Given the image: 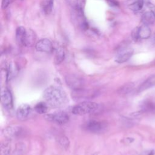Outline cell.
I'll use <instances>...</instances> for the list:
<instances>
[{
    "mask_svg": "<svg viewBox=\"0 0 155 155\" xmlns=\"http://www.w3.org/2000/svg\"><path fill=\"white\" fill-rule=\"evenodd\" d=\"M153 44L155 45V33H154V37L153 39Z\"/></svg>",
    "mask_w": 155,
    "mask_h": 155,
    "instance_id": "cell-27",
    "label": "cell"
},
{
    "mask_svg": "<svg viewBox=\"0 0 155 155\" xmlns=\"http://www.w3.org/2000/svg\"><path fill=\"white\" fill-rule=\"evenodd\" d=\"M1 155H9L10 153V147L9 144L7 142L2 143L1 145Z\"/></svg>",
    "mask_w": 155,
    "mask_h": 155,
    "instance_id": "cell-24",
    "label": "cell"
},
{
    "mask_svg": "<svg viewBox=\"0 0 155 155\" xmlns=\"http://www.w3.org/2000/svg\"><path fill=\"white\" fill-rule=\"evenodd\" d=\"M7 69V74H8V80H10L13 78L19 71L18 66L14 62H11L8 65Z\"/></svg>",
    "mask_w": 155,
    "mask_h": 155,
    "instance_id": "cell-19",
    "label": "cell"
},
{
    "mask_svg": "<svg viewBox=\"0 0 155 155\" xmlns=\"http://www.w3.org/2000/svg\"><path fill=\"white\" fill-rule=\"evenodd\" d=\"M26 31L27 29H25L22 26L18 27L16 30V40L17 42L21 45L24 46Z\"/></svg>",
    "mask_w": 155,
    "mask_h": 155,
    "instance_id": "cell-16",
    "label": "cell"
},
{
    "mask_svg": "<svg viewBox=\"0 0 155 155\" xmlns=\"http://www.w3.org/2000/svg\"><path fill=\"white\" fill-rule=\"evenodd\" d=\"M142 111H155V103L152 101H146L142 104Z\"/></svg>",
    "mask_w": 155,
    "mask_h": 155,
    "instance_id": "cell-22",
    "label": "cell"
},
{
    "mask_svg": "<svg viewBox=\"0 0 155 155\" xmlns=\"http://www.w3.org/2000/svg\"><path fill=\"white\" fill-rule=\"evenodd\" d=\"M133 50L130 48L122 49L117 54L115 61L119 64H122L127 62L132 56Z\"/></svg>",
    "mask_w": 155,
    "mask_h": 155,
    "instance_id": "cell-11",
    "label": "cell"
},
{
    "mask_svg": "<svg viewBox=\"0 0 155 155\" xmlns=\"http://www.w3.org/2000/svg\"><path fill=\"white\" fill-rule=\"evenodd\" d=\"M54 0H45L42 4V8L45 15H49L53 9Z\"/></svg>",
    "mask_w": 155,
    "mask_h": 155,
    "instance_id": "cell-20",
    "label": "cell"
},
{
    "mask_svg": "<svg viewBox=\"0 0 155 155\" xmlns=\"http://www.w3.org/2000/svg\"><path fill=\"white\" fill-rule=\"evenodd\" d=\"M44 118L49 122L58 125L65 124L69 120V116L67 113L62 111L46 114L44 115Z\"/></svg>",
    "mask_w": 155,
    "mask_h": 155,
    "instance_id": "cell-3",
    "label": "cell"
},
{
    "mask_svg": "<svg viewBox=\"0 0 155 155\" xmlns=\"http://www.w3.org/2000/svg\"><path fill=\"white\" fill-rule=\"evenodd\" d=\"M31 107L28 104H21L18 107L16 110V117L18 119L21 121H24L27 120L31 113Z\"/></svg>",
    "mask_w": 155,
    "mask_h": 155,
    "instance_id": "cell-10",
    "label": "cell"
},
{
    "mask_svg": "<svg viewBox=\"0 0 155 155\" xmlns=\"http://www.w3.org/2000/svg\"><path fill=\"white\" fill-rule=\"evenodd\" d=\"M154 86H155V74L151 75L140 85L137 88V92L140 93L145 91Z\"/></svg>",
    "mask_w": 155,
    "mask_h": 155,
    "instance_id": "cell-12",
    "label": "cell"
},
{
    "mask_svg": "<svg viewBox=\"0 0 155 155\" xmlns=\"http://www.w3.org/2000/svg\"><path fill=\"white\" fill-rule=\"evenodd\" d=\"M151 30L148 25L143 24L140 27H137L133 29L131 33V37L134 41L140 39H146L150 37Z\"/></svg>",
    "mask_w": 155,
    "mask_h": 155,
    "instance_id": "cell-4",
    "label": "cell"
},
{
    "mask_svg": "<svg viewBox=\"0 0 155 155\" xmlns=\"http://www.w3.org/2000/svg\"><path fill=\"white\" fill-rule=\"evenodd\" d=\"M98 107L99 104L94 102L85 101L74 106L71 112L75 115H84L95 111Z\"/></svg>",
    "mask_w": 155,
    "mask_h": 155,
    "instance_id": "cell-2",
    "label": "cell"
},
{
    "mask_svg": "<svg viewBox=\"0 0 155 155\" xmlns=\"http://www.w3.org/2000/svg\"><path fill=\"white\" fill-rule=\"evenodd\" d=\"M58 143L64 148H67L70 145V141L65 136H61L58 139Z\"/></svg>",
    "mask_w": 155,
    "mask_h": 155,
    "instance_id": "cell-23",
    "label": "cell"
},
{
    "mask_svg": "<svg viewBox=\"0 0 155 155\" xmlns=\"http://www.w3.org/2000/svg\"><path fill=\"white\" fill-rule=\"evenodd\" d=\"M142 22L145 25H150L155 21V11L150 10L144 12L141 18Z\"/></svg>",
    "mask_w": 155,
    "mask_h": 155,
    "instance_id": "cell-13",
    "label": "cell"
},
{
    "mask_svg": "<svg viewBox=\"0 0 155 155\" xmlns=\"http://www.w3.org/2000/svg\"><path fill=\"white\" fill-rule=\"evenodd\" d=\"M134 88V84L133 82H128L117 89V93L120 95H125L131 92Z\"/></svg>",
    "mask_w": 155,
    "mask_h": 155,
    "instance_id": "cell-18",
    "label": "cell"
},
{
    "mask_svg": "<svg viewBox=\"0 0 155 155\" xmlns=\"http://www.w3.org/2000/svg\"><path fill=\"white\" fill-rule=\"evenodd\" d=\"M14 0H2L1 7L2 9L6 8Z\"/></svg>",
    "mask_w": 155,
    "mask_h": 155,
    "instance_id": "cell-25",
    "label": "cell"
},
{
    "mask_svg": "<svg viewBox=\"0 0 155 155\" xmlns=\"http://www.w3.org/2000/svg\"><path fill=\"white\" fill-rule=\"evenodd\" d=\"M128 8L133 12L140 10L143 5V0H127L126 2Z\"/></svg>",
    "mask_w": 155,
    "mask_h": 155,
    "instance_id": "cell-15",
    "label": "cell"
},
{
    "mask_svg": "<svg viewBox=\"0 0 155 155\" xmlns=\"http://www.w3.org/2000/svg\"><path fill=\"white\" fill-rule=\"evenodd\" d=\"M35 48L38 51L51 53L53 50L52 42L48 39H41L35 44Z\"/></svg>",
    "mask_w": 155,
    "mask_h": 155,
    "instance_id": "cell-9",
    "label": "cell"
},
{
    "mask_svg": "<svg viewBox=\"0 0 155 155\" xmlns=\"http://www.w3.org/2000/svg\"><path fill=\"white\" fill-rule=\"evenodd\" d=\"M35 110L39 114H45L46 112L47 111L48 107L47 104L46 102H41L35 106Z\"/></svg>",
    "mask_w": 155,
    "mask_h": 155,
    "instance_id": "cell-21",
    "label": "cell"
},
{
    "mask_svg": "<svg viewBox=\"0 0 155 155\" xmlns=\"http://www.w3.org/2000/svg\"><path fill=\"white\" fill-rule=\"evenodd\" d=\"M36 40V33L31 29H27L24 46H25L27 47H32L35 44Z\"/></svg>",
    "mask_w": 155,
    "mask_h": 155,
    "instance_id": "cell-14",
    "label": "cell"
},
{
    "mask_svg": "<svg viewBox=\"0 0 155 155\" xmlns=\"http://www.w3.org/2000/svg\"><path fill=\"white\" fill-rule=\"evenodd\" d=\"M1 104L4 108L10 110L13 107V97L10 91L7 87H2L1 91Z\"/></svg>",
    "mask_w": 155,
    "mask_h": 155,
    "instance_id": "cell-7",
    "label": "cell"
},
{
    "mask_svg": "<svg viewBox=\"0 0 155 155\" xmlns=\"http://www.w3.org/2000/svg\"><path fill=\"white\" fill-rule=\"evenodd\" d=\"M65 82L71 89L74 91L81 90L84 84L82 79L75 75L67 76L65 78Z\"/></svg>",
    "mask_w": 155,
    "mask_h": 155,
    "instance_id": "cell-6",
    "label": "cell"
},
{
    "mask_svg": "<svg viewBox=\"0 0 155 155\" xmlns=\"http://www.w3.org/2000/svg\"><path fill=\"white\" fill-rule=\"evenodd\" d=\"M24 147H21L20 145H19L18 147H16L15 151H14L13 155H22V152H23V148Z\"/></svg>",
    "mask_w": 155,
    "mask_h": 155,
    "instance_id": "cell-26",
    "label": "cell"
},
{
    "mask_svg": "<svg viewBox=\"0 0 155 155\" xmlns=\"http://www.w3.org/2000/svg\"><path fill=\"white\" fill-rule=\"evenodd\" d=\"M84 129L88 131L97 133L102 131L105 128V125L102 122L91 120L86 122L84 124Z\"/></svg>",
    "mask_w": 155,
    "mask_h": 155,
    "instance_id": "cell-8",
    "label": "cell"
},
{
    "mask_svg": "<svg viewBox=\"0 0 155 155\" xmlns=\"http://www.w3.org/2000/svg\"><path fill=\"white\" fill-rule=\"evenodd\" d=\"M23 133V128L21 126H9L2 130V134L9 139L20 137Z\"/></svg>",
    "mask_w": 155,
    "mask_h": 155,
    "instance_id": "cell-5",
    "label": "cell"
},
{
    "mask_svg": "<svg viewBox=\"0 0 155 155\" xmlns=\"http://www.w3.org/2000/svg\"><path fill=\"white\" fill-rule=\"evenodd\" d=\"M65 54L64 50L62 47H59L56 48L55 50V54H54V64L56 65L60 64L65 59Z\"/></svg>",
    "mask_w": 155,
    "mask_h": 155,
    "instance_id": "cell-17",
    "label": "cell"
},
{
    "mask_svg": "<svg viewBox=\"0 0 155 155\" xmlns=\"http://www.w3.org/2000/svg\"><path fill=\"white\" fill-rule=\"evenodd\" d=\"M43 97L49 106L59 108L64 106L68 101L67 94L61 87L50 85L43 92Z\"/></svg>",
    "mask_w": 155,
    "mask_h": 155,
    "instance_id": "cell-1",
    "label": "cell"
}]
</instances>
